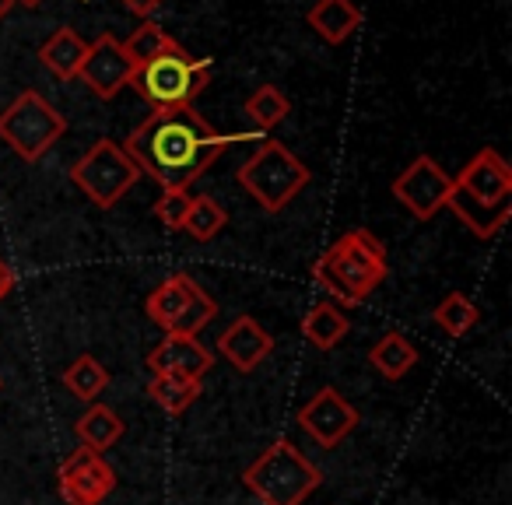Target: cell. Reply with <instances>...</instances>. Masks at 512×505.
Masks as SVG:
<instances>
[{
  "label": "cell",
  "instance_id": "484cf974",
  "mask_svg": "<svg viewBox=\"0 0 512 505\" xmlns=\"http://www.w3.org/2000/svg\"><path fill=\"white\" fill-rule=\"evenodd\" d=\"M148 393L165 414H183L186 407L200 397V383H193V379H176V376H151Z\"/></svg>",
  "mask_w": 512,
  "mask_h": 505
},
{
  "label": "cell",
  "instance_id": "52a82bcc",
  "mask_svg": "<svg viewBox=\"0 0 512 505\" xmlns=\"http://www.w3.org/2000/svg\"><path fill=\"white\" fill-rule=\"evenodd\" d=\"M67 134V116L36 88H25L4 113H0V141L8 144L22 162L46 158Z\"/></svg>",
  "mask_w": 512,
  "mask_h": 505
},
{
  "label": "cell",
  "instance_id": "8fae6325",
  "mask_svg": "<svg viewBox=\"0 0 512 505\" xmlns=\"http://www.w3.org/2000/svg\"><path fill=\"white\" fill-rule=\"evenodd\" d=\"M130 78H134V64L113 32H102L95 43H88V53L78 67V81L95 99H116L123 88H130Z\"/></svg>",
  "mask_w": 512,
  "mask_h": 505
},
{
  "label": "cell",
  "instance_id": "277c9868",
  "mask_svg": "<svg viewBox=\"0 0 512 505\" xmlns=\"http://www.w3.org/2000/svg\"><path fill=\"white\" fill-rule=\"evenodd\" d=\"M242 484L264 505H302L323 484V470L288 439H278L242 470Z\"/></svg>",
  "mask_w": 512,
  "mask_h": 505
},
{
  "label": "cell",
  "instance_id": "ba28073f",
  "mask_svg": "<svg viewBox=\"0 0 512 505\" xmlns=\"http://www.w3.org/2000/svg\"><path fill=\"white\" fill-rule=\"evenodd\" d=\"M71 179L95 207L109 211V207H116L134 190V183L141 179V169H137L134 158L123 151V144H116L113 137H99V141L71 165Z\"/></svg>",
  "mask_w": 512,
  "mask_h": 505
},
{
  "label": "cell",
  "instance_id": "f546056e",
  "mask_svg": "<svg viewBox=\"0 0 512 505\" xmlns=\"http://www.w3.org/2000/svg\"><path fill=\"white\" fill-rule=\"evenodd\" d=\"M11 8H15V0H0V22L11 15Z\"/></svg>",
  "mask_w": 512,
  "mask_h": 505
},
{
  "label": "cell",
  "instance_id": "83f0119b",
  "mask_svg": "<svg viewBox=\"0 0 512 505\" xmlns=\"http://www.w3.org/2000/svg\"><path fill=\"white\" fill-rule=\"evenodd\" d=\"M120 4H123V8H127V11H134V15H141V18H151V15H155L158 8H162L165 0H120Z\"/></svg>",
  "mask_w": 512,
  "mask_h": 505
},
{
  "label": "cell",
  "instance_id": "7402d4cb",
  "mask_svg": "<svg viewBox=\"0 0 512 505\" xmlns=\"http://www.w3.org/2000/svg\"><path fill=\"white\" fill-rule=\"evenodd\" d=\"M172 46H176V39H172L158 22H151V18H144V22L137 25V29L130 32L127 39H123V53H127L134 67H141V64H148V60L162 57V53H169Z\"/></svg>",
  "mask_w": 512,
  "mask_h": 505
},
{
  "label": "cell",
  "instance_id": "d4e9b609",
  "mask_svg": "<svg viewBox=\"0 0 512 505\" xmlns=\"http://www.w3.org/2000/svg\"><path fill=\"white\" fill-rule=\"evenodd\" d=\"M225 225H228V214L218 200L214 197H193L190 214H186V221H183V232L197 242H211L214 235H221V228Z\"/></svg>",
  "mask_w": 512,
  "mask_h": 505
},
{
  "label": "cell",
  "instance_id": "7a4b0ae2",
  "mask_svg": "<svg viewBox=\"0 0 512 505\" xmlns=\"http://www.w3.org/2000/svg\"><path fill=\"white\" fill-rule=\"evenodd\" d=\"M446 207L477 239H495L509 221L512 207L509 162L495 148H481L453 179V197H449Z\"/></svg>",
  "mask_w": 512,
  "mask_h": 505
},
{
  "label": "cell",
  "instance_id": "cb8c5ba5",
  "mask_svg": "<svg viewBox=\"0 0 512 505\" xmlns=\"http://www.w3.org/2000/svg\"><path fill=\"white\" fill-rule=\"evenodd\" d=\"M432 320L439 323L449 337H463V334H470V330L477 327L481 313H477V306L463 292H449L446 299L432 309Z\"/></svg>",
  "mask_w": 512,
  "mask_h": 505
},
{
  "label": "cell",
  "instance_id": "9a60e30c",
  "mask_svg": "<svg viewBox=\"0 0 512 505\" xmlns=\"http://www.w3.org/2000/svg\"><path fill=\"white\" fill-rule=\"evenodd\" d=\"M197 281L190 278V274H169V278L162 281V285L155 288V292L144 299V313H148L151 323H158V327L165 330V334H172V327L179 323V316H183V309L190 306V299L197 295Z\"/></svg>",
  "mask_w": 512,
  "mask_h": 505
},
{
  "label": "cell",
  "instance_id": "3957f363",
  "mask_svg": "<svg viewBox=\"0 0 512 505\" xmlns=\"http://www.w3.org/2000/svg\"><path fill=\"white\" fill-rule=\"evenodd\" d=\"M316 281L344 306H362L372 292L386 281V246L369 228H351L316 260Z\"/></svg>",
  "mask_w": 512,
  "mask_h": 505
},
{
  "label": "cell",
  "instance_id": "e0dca14e",
  "mask_svg": "<svg viewBox=\"0 0 512 505\" xmlns=\"http://www.w3.org/2000/svg\"><path fill=\"white\" fill-rule=\"evenodd\" d=\"M85 53H88V43L78 36V29H71V25L57 29L43 46H39V60H43V67L60 81L78 78V67H81V60H85Z\"/></svg>",
  "mask_w": 512,
  "mask_h": 505
},
{
  "label": "cell",
  "instance_id": "4fadbf2b",
  "mask_svg": "<svg viewBox=\"0 0 512 505\" xmlns=\"http://www.w3.org/2000/svg\"><path fill=\"white\" fill-rule=\"evenodd\" d=\"M211 365H214L211 351H207L197 337H186V334H165L162 344L148 355V369L155 372V376L193 379V383H204Z\"/></svg>",
  "mask_w": 512,
  "mask_h": 505
},
{
  "label": "cell",
  "instance_id": "30bf717a",
  "mask_svg": "<svg viewBox=\"0 0 512 505\" xmlns=\"http://www.w3.org/2000/svg\"><path fill=\"white\" fill-rule=\"evenodd\" d=\"M57 488L67 505H102L116 488V470L95 449H74L57 470Z\"/></svg>",
  "mask_w": 512,
  "mask_h": 505
},
{
  "label": "cell",
  "instance_id": "9c48e42d",
  "mask_svg": "<svg viewBox=\"0 0 512 505\" xmlns=\"http://www.w3.org/2000/svg\"><path fill=\"white\" fill-rule=\"evenodd\" d=\"M390 193L414 214L418 221H428L449 204L453 197V176L442 169L435 158L418 155L397 179L390 183Z\"/></svg>",
  "mask_w": 512,
  "mask_h": 505
},
{
  "label": "cell",
  "instance_id": "5b68a950",
  "mask_svg": "<svg viewBox=\"0 0 512 505\" xmlns=\"http://www.w3.org/2000/svg\"><path fill=\"white\" fill-rule=\"evenodd\" d=\"M211 85V60L190 57L183 46H172L169 53L134 67L130 88L148 102L151 109H183L193 106L204 88Z\"/></svg>",
  "mask_w": 512,
  "mask_h": 505
},
{
  "label": "cell",
  "instance_id": "5bb4252c",
  "mask_svg": "<svg viewBox=\"0 0 512 505\" xmlns=\"http://www.w3.org/2000/svg\"><path fill=\"white\" fill-rule=\"evenodd\" d=\"M271 351H274V337L253 316L232 320V327H225L218 337V355L239 372H253L264 358H271Z\"/></svg>",
  "mask_w": 512,
  "mask_h": 505
},
{
  "label": "cell",
  "instance_id": "603a6c76",
  "mask_svg": "<svg viewBox=\"0 0 512 505\" xmlns=\"http://www.w3.org/2000/svg\"><path fill=\"white\" fill-rule=\"evenodd\" d=\"M242 109H246V116L260 130H274L278 123L288 120V113H292V102H288V95L281 92L278 85H260L253 95H249Z\"/></svg>",
  "mask_w": 512,
  "mask_h": 505
},
{
  "label": "cell",
  "instance_id": "d6986e66",
  "mask_svg": "<svg viewBox=\"0 0 512 505\" xmlns=\"http://www.w3.org/2000/svg\"><path fill=\"white\" fill-rule=\"evenodd\" d=\"M74 432H78L81 446L85 449H95V453H106L109 446L123 439L127 425L120 421V414L106 404H92L78 421H74Z\"/></svg>",
  "mask_w": 512,
  "mask_h": 505
},
{
  "label": "cell",
  "instance_id": "44dd1931",
  "mask_svg": "<svg viewBox=\"0 0 512 505\" xmlns=\"http://www.w3.org/2000/svg\"><path fill=\"white\" fill-rule=\"evenodd\" d=\"M64 386L74 393L78 400H85V404H92L95 397H99L102 390L109 386V369L99 362L95 355H78L71 365L64 369Z\"/></svg>",
  "mask_w": 512,
  "mask_h": 505
},
{
  "label": "cell",
  "instance_id": "8992f818",
  "mask_svg": "<svg viewBox=\"0 0 512 505\" xmlns=\"http://www.w3.org/2000/svg\"><path fill=\"white\" fill-rule=\"evenodd\" d=\"M306 183H309L306 162L299 155H292L281 141H264L239 169V186L267 214L285 211Z\"/></svg>",
  "mask_w": 512,
  "mask_h": 505
},
{
  "label": "cell",
  "instance_id": "f1b7e54d",
  "mask_svg": "<svg viewBox=\"0 0 512 505\" xmlns=\"http://www.w3.org/2000/svg\"><path fill=\"white\" fill-rule=\"evenodd\" d=\"M11 288H15V271H11V267L4 264V260H0V302L8 299Z\"/></svg>",
  "mask_w": 512,
  "mask_h": 505
},
{
  "label": "cell",
  "instance_id": "7c38bea8",
  "mask_svg": "<svg viewBox=\"0 0 512 505\" xmlns=\"http://www.w3.org/2000/svg\"><path fill=\"white\" fill-rule=\"evenodd\" d=\"M358 421H362V414H358L355 404H348L334 386H323L316 397H309L306 404L299 407V428L323 449L341 446L358 428Z\"/></svg>",
  "mask_w": 512,
  "mask_h": 505
},
{
  "label": "cell",
  "instance_id": "ac0fdd59",
  "mask_svg": "<svg viewBox=\"0 0 512 505\" xmlns=\"http://www.w3.org/2000/svg\"><path fill=\"white\" fill-rule=\"evenodd\" d=\"M348 330H351V320L334 302H316V306L302 316V337H306L316 351L337 348V344L348 337Z\"/></svg>",
  "mask_w": 512,
  "mask_h": 505
},
{
  "label": "cell",
  "instance_id": "2e32d148",
  "mask_svg": "<svg viewBox=\"0 0 512 505\" xmlns=\"http://www.w3.org/2000/svg\"><path fill=\"white\" fill-rule=\"evenodd\" d=\"M309 29L330 46H341L362 29V11L355 0H316L306 15Z\"/></svg>",
  "mask_w": 512,
  "mask_h": 505
},
{
  "label": "cell",
  "instance_id": "6da1fadb",
  "mask_svg": "<svg viewBox=\"0 0 512 505\" xmlns=\"http://www.w3.org/2000/svg\"><path fill=\"white\" fill-rule=\"evenodd\" d=\"M232 141H246V134H221L193 106L183 109H151L144 123L130 130L127 151L141 176L148 172L162 190H190L193 179H200L221 151Z\"/></svg>",
  "mask_w": 512,
  "mask_h": 505
},
{
  "label": "cell",
  "instance_id": "4316f807",
  "mask_svg": "<svg viewBox=\"0 0 512 505\" xmlns=\"http://www.w3.org/2000/svg\"><path fill=\"white\" fill-rule=\"evenodd\" d=\"M190 204H193L190 190H162V197H158V204H155V218L162 221L169 232H183Z\"/></svg>",
  "mask_w": 512,
  "mask_h": 505
},
{
  "label": "cell",
  "instance_id": "4dcf8cb0",
  "mask_svg": "<svg viewBox=\"0 0 512 505\" xmlns=\"http://www.w3.org/2000/svg\"><path fill=\"white\" fill-rule=\"evenodd\" d=\"M15 4H22V8H39L43 0H15Z\"/></svg>",
  "mask_w": 512,
  "mask_h": 505
},
{
  "label": "cell",
  "instance_id": "ffe728a7",
  "mask_svg": "<svg viewBox=\"0 0 512 505\" xmlns=\"http://www.w3.org/2000/svg\"><path fill=\"white\" fill-rule=\"evenodd\" d=\"M369 362L376 365V372L379 376H386V379H404L407 372L418 365V348H414L407 337H400V334H383L376 344H372V351H369Z\"/></svg>",
  "mask_w": 512,
  "mask_h": 505
}]
</instances>
